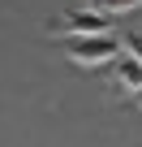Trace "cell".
<instances>
[{
    "label": "cell",
    "mask_w": 142,
    "mask_h": 147,
    "mask_svg": "<svg viewBox=\"0 0 142 147\" xmlns=\"http://www.w3.org/2000/svg\"><path fill=\"white\" fill-rule=\"evenodd\" d=\"M138 100H142V95H138Z\"/></svg>",
    "instance_id": "8992f818"
},
{
    "label": "cell",
    "mask_w": 142,
    "mask_h": 147,
    "mask_svg": "<svg viewBox=\"0 0 142 147\" xmlns=\"http://www.w3.org/2000/svg\"><path fill=\"white\" fill-rule=\"evenodd\" d=\"M121 48H125V39H116L112 30H103V35H73L69 39V61L73 65H108Z\"/></svg>",
    "instance_id": "6da1fadb"
},
{
    "label": "cell",
    "mask_w": 142,
    "mask_h": 147,
    "mask_svg": "<svg viewBox=\"0 0 142 147\" xmlns=\"http://www.w3.org/2000/svg\"><path fill=\"white\" fill-rule=\"evenodd\" d=\"M125 52L142 61V30H129V35H125Z\"/></svg>",
    "instance_id": "5b68a950"
},
{
    "label": "cell",
    "mask_w": 142,
    "mask_h": 147,
    "mask_svg": "<svg viewBox=\"0 0 142 147\" xmlns=\"http://www.w3.org/2000/svg\"><path fill=\"white\" fill-rule=\"evenodd\" d=\"M91 9H99V13H108V18H121V13L142 9V0H91Z\"/></svg>",
    "instance_id": "277c9868"
},
{
    "label": "cell",
    "mask_w": 142,
    "mask_h": 147,
    "mask_svg": "<svg viewBox=\"0 0 142 147\" xmlns=\"http://www.w3.org/2000/svg\"><path fill=\"white\" fill-rule=\"evenodd\" d=\"M108 30V13H99V9H73V13H65V18H56L52 22V35H103Z\"/></svg>",
    "instance_id": "7a4b0ae2"
},
{
    "label": "cell",
    "mask_w": 142,
    "mask_h": 147,
    "mask_svg": "<svg viewBox=\"0 0 142 147\" xmlns=\"http://www.w3.org/2000/svg\"><path fill=\"white\" fill-rule=\"evenodd\" d=\"M116 87H125V95H142V61L138 56H121L116 65Z\"/></svg>",
    "instance_id": "3957f363"
}]
</instances>
